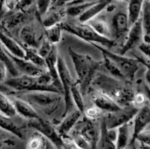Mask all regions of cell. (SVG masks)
Instances as JSON below:
<instances>
[{"mask_svg":"<svg viewBox=\"0 0 150 149\" xmlns=\"http://www.w3.org/2000/svg\"><path fill=\"white\" fill-rule=\"evenodd\" d=\"M71 1H73V0H57L54 4L56 6V7H61V6H63V5H66L67 3H69Z\"/></svg>","mask_w":150,"mask_h":149,"instance_id":"cell-49","label":"cell"},{"mask_svg":"<svg viewBox=\"0 0 150 149\" xmlns=\"http://www.w3.org/2000/svg\"><path fill=\"white\" fill-rule=\"evenodd\" d=\"M53 0H36L37 10L40 16H44L52 4Z\"/></svg>","mask_w":150,"mask_h":149,"instance_id":"cell-40","label":"cell"},{"mask_svg":"<svg viewBox=\"0 0 150 149\" xmlns=\"http://www.w3.org/2000/svg\"><path fill=\"white\" fill-rule=\"evenodd\" d=\"M45 137L38 132L30 138L26 144V149H45Z\"/></svg>","mask_w":150,"mask_h":149,"instance_id":"cell-36","label":"cell"},{"mask_svg":"<svg viewBox=\"0 0 150 149\" xmlns=\"http://www.w3.org/2000/svg\"><path fill=\"white\" fill-rule=\"evenodd\" d=\"M58 72L59 76L60 81H61L62 85L63 88V94L64 98V112L63 113V117L65 116L69 112L71 111L73 108V99L71 97V93H70V88L74 82L71 77L70 71L68 70L65 61L62 57L59 56L58 59Z\"/></svg>","mask_w":150,"mask_h":149,"instance_id":"cell-8","label":"cell"},{"mask_svg":"<svg viewBox=\"0 0 150 149\" xmlns=\"http://www.w3.org/2000/svg\"><path fill=\"white\" fill-rule=\"evenodd\" d=\"M130 147H131L132 149H137L136 148V145H135V144H134V145H130Z\"/></svg>","mask_w":150,"mask_h":149,"instance_id":"cell-57","label":"cell"},{"mask_svg":"<svg viewBox=\"0 0 150 149\" xmlns=\"http://www.w3.org/2000/svg\"><path fill=\"white\" fill-rule=\"evenodd\" d=\"M75 127V131L81 134L89 142L92 149H98L100 135L92 120L85 118L80 123L78 122Z\"/></svg>","mask_w":150,"mask_h":149,"instance_id":"cell-11","label":"cell"},{"mask_svg":"<svg viewBox=\"0 0 150 149\" xmlns=\"http://www.w3.org/2000/svg\"><path fill=\"white\" fill-rule=\"evenodd\" d=\"M86 24L89 25L97 33L100 35L101 36L105 37V38H110L111 36V32L108 28L107 23L102 19L100 18H94L91 19Z\"/></svg>","mask_w":150,"mask_h":149,"instance_id":"cell-29","label":"cell"},{"mask_svg":"<svg viewBox=\"0 0 150 149\" xmlns=\"http://www.w3.org/2000/svg\"><path fill=\"white\" fill-rule=\"evenodd\" d=\"M0 128L16 135L20 139L23 138V133L20 128L10 119V118H7L1 114H0Z\"/></svg>","mask_w":150,"mask_h":149,"instance_id":"cell-30","label":"cell"},{"mask_svg":"<svg viewBox=\"0 0 150 149\" xmlns=\"http://www.w3.org/2000/svg\"><path fill=\"white\" fill-rule=\"evenodd\" d=\"M117 1H125V2H128L129 0H117Z\"/></svg>","mask_w":150,"mask_h":149,"instance_id":"cell-58","label":"cell"},{"mask_svg":"<svg viewBox=\"0 0 150 149\" xmlns=\"http://www.w3.org/2000/svg\"><path fill=\"white\" fill-rule=\"evenodd\" d=\"M3 145H4V143L1 142V141H0V148H2Z\"/></svg>","mask_w":150,"mask_h":149,"instance_id":"cell-56","label":"cell"},{"mask_svg":"<svg viewBox=\"0 0 150 149\" xmlns=\"http://www.w3.org/2000/svg\"></svg>","mask_w":150,"mask_h":149,"instance_id":"cell-61","label":"cell"},{"mask_svg":"<svg viewBox=\"0 0 150 149\" xmlns=\"http://www.w3.org/2000/svg\"><path fill=\"white\" fill-rule=\"evenodd\" d=\"M144 88L145 95H146V98H147L148 101H149L150 104V88L149 87V85L146 83H144Z\"/></svg>","mask_w":150,"mask_h":149,"instance_id":"cell-50","label":"cell"},{"mask_svg":"<svg viewBox=\"0 0 150 149\" xmlns=\"http://www.w3.org/2000/svg\"><path fill=\"white\" fill-rule=\"evenodd\" d=\"M74 142L76 143V145L82 149H92L90 144L89 143L87 140L82 136L79 132L74 131L73 133V137H72Z\"/></svg>","mask_w":150,"mask_h":149,"instance_id":"cell-39","label":"cell"},{"mask_svg":"<svg viewBox=\"0 0 150 149\" xmlns=\"http://www.w3.org/2000/svg\"><path fill=\"white\" fill-rule=\"evenodd\" d=\"M4 85L17 91H53V92L62 93L54 85H42L38 81V76H29L26 75H21V76H13L12 78L7 79L4 82Z\"/></svg>","mask_w":150,"mask_h":149,"instance_id":"cell-5","label":"cell"},{"mask_svg":"<svg viewBox=\"0 0 150 149\" xmlns=\"http://www.w3.org/2000/svg\"><path fill=\"white\" fill-rule=\"evenodd\" d=\"M20 38L24 45L36 48L39 47V44L36 39V34L32 26H23L20 32Z\"/></svg>","mask_w":150,"mask_h":149,"instance_id":"cell-25","label":"cell"},{"mask_svg":"<svg viewBox=\"0 0 150 149\" xmlns=\"http://www.w3.org/2000/svg\"><path fill=\"white\" fill-rule=\"evenodd\" d=\"M103 55L104 66H105V69L111 73V76L117 79H120V80H127L122 72L117 67V65L114 62L111 61L107 56L104 55V54H103Z\"/></svg>","mask_w":150,"mask_h":149,"instance_id":"cell-33","label":"cell"},{"mask_svg":"<svg viewBox=\"0 0 150 149\" xmlns=\"http://www.w3.org/2000/svg\"><path fill=\"white\" fill-rule=\"evenodd\" d=\"M0 60L4 62V64L7 66V69H8V72L12 75L13 76H17L19 75L18 71L16 69V66H15L14 63L12 61L10 57H9L8 54H7L5 51V48L3 46L2 43L0 41Z\"/></svg>","mask_w":150,"mask_h":149,"instance_id":"cell-34","label":"cell"},{"mask_svg":"<svg viewBox=\"0 0 150 149\" xmlns=\"http://www.w3.org/2000/svg\"><path fill=\"white\" fill-rule=\"evenodd\" d=\"M150 123V106L145 104L139 109V112L136 115L133 122V132L130 142V145H134L138 135L143 132L146 126Z\"/></svg>","mask_w":150,"mask_h":149,"instance_id":"cell-12","label":"cell"},{"mask_svg":"<svg viewBox=\"0 0 150 149\" xmlns=\"http://www.w3.org/2000/svg\"><path fill=\"white\" fill-rule=\"evenodd\" d=\"M92 101L94 104L100 109L103 112H106L108 113L117 112L122 108L110 96L100 90L95 91L92 95Z\"/></svg>","mask_w":150,"mask_h":149,"instance_id":"cell-14","label":"cell"},{"mask_svg":"<svg viewBox=\"0 0 150 149\" xmlns=\"http://www.w3.org/2000/svg\"><path fill=\"white\" fill-rule=\"evenodd\" d=\"M140 51L143 53L144 55H146L147 57V58L149 59V61L150 63V43H146L143 41L142 43L140 44V46H139Z\"/></svg>","mask_w":150,"mask_h":149,"instance_id":"cell-47","label":"cell"},{"mask_svg":"<svg viewBox=\"0 0 150 149\" xmlns=\"http://www.w3.org/2000/svg\"><path fill=\"white\" fill-rule=\"evenodd\" d=\"M142 14L144 41L150 43V0H145Z\"/></svg>","mask_w":150,"mask_h":149,"instance_id":"cell-23","label":"cell"},{"mask_svg":"<svg viewBox=\"0 0 150 149\" xmlns=\"http://www.w3.org/2000/svg\"><path fill=\"white\" fill-rule=\"evenodd\" d=\"M82 115V113L77 110L70 111L64 116V119L59 126L57 131L62 137L67 136L69 132L76 126Z\"/></svg>","mask_w":150,"mask_h":149,"instance_id":"cell-17","label":"cell"},{"mask_svg":"<svg viewBox=\"0 0 150 149\" xmlns=\"http://www.w3.org/2000/svg\"><path fill=\"white\" fill-rule=\"evenodd\" d=\"M5 0H0V11L2 10L3 7H4V2Z\"/></svg>","mask_w":150,"mask_h":149,"instance_id":"cell-54","label":"cell"},{"mask_svg":"<svg viewBox=\"0 0 150 149\" xmlns=\"http://www.w3.org/2000/svg\"><path fill=\"white\" fill-rule=\"evenodd\" d=\"M21 46L25 51L24 59L29 60L31 63H34L35 65L42 68L46 69L45 59L39 54L38 50L36 48L24 45V44H21Z\"/></svg>","mask_w":150,"mask_h":149,"instance_id":"cell-22","label":"cell"},{"mask_svg":"<svg viewBox=\"0 0 150 149\" xmlns=\"http://www.w3.org/2000/svg\"><path fill=\"white\" fill-rule=\"evenodd\" d=\"M5 51L7 54H8L9 57H10L12 61L13 62L18 73H21V75H26V76L36 77V76H38L40 74H42L46 70V69L42 68L36 66V65L31 63L30 61L26 60V59L20 58V57L13 55L6 48Z\"/></svg>","mask_w":150,"mask_h":149,"instance_id":"cell-13","label":"cell"},{"mask_svg":"<svg viewBox=\"0 0 150 149\" xmlns=\"http://www.w3.org/2000/svg\"><path fill=\"white\" fill-rule=\"evenodd\" d=\"M59 56V55L57 47L54 44L51 52L45 58V65H46V69L50 73L51 76H52L54 85L56 88H58L63 94L62 85L59 76L58 66H57L58 65Z\"/></svg>","mask_w":150,"mask_h":149,"instance_id":"cell-15","label":"cell"},{"mask_svg":"<svg viewBox=\"0 0 150 149\" xmlns=\"http://www.w3.org/2000/svg\"><path fill=\"white\" fill-rule=\"evenodd\" d=\"M63 29L59 24L55 25L51 27L48 28L45 30L46 38L52 43L53 44H57L60 42L62 39V32Z\"/></svg>","mask_w":150,"mask_h":149,"instance_id":"cell-35","label":"cell"},{"mask_svg":"<svg viewBox=\"0 0 150 149\" xmlns=\"http://www.w3.org/2000/svg\"><path fill=\"white\" fill-rule=\"evenodd\" d=\"M8 72L7 66L4 62L0 60V84H2L7 80V74Z\"/></svg>","mask_w":150,"mask_h":149,"instance_id":"cell-46","label":"cell"},{"mask_svg":"<svg viewBox=\"0 0 150 149\" xmlns=\"http://www.w3.org/2000/svg\"><path fill=\"white\" fill-rule=\"evenodd\" d=\"M71 97L73 101L77 107V109L82 113H84V101H83V93L81 91L80 88L76 82H73L70 88Z\"/></svg>","mask_w":150,"mask_h":149,"instance_id":"cell-32","label":"cell"},{"mask_svg":"<svg viewBox=\"0 0 150 149\" xmlns=\"http://www.w3.org/2000/svg\"><path fill=\"white\" fill-rule=\"evenodd\" d=\"M92 46L96 47L98 49L102 52L103 54L107 56L112 62H114L117 67L120 69L127 81L133 82L135 79L136 73H137L139 68V64H141L136 59L129 58L125 57V55L115 54V53L110 51L107 48L101 46L100 45L97 43H91Z\"/></svg>","mask_w":150,"mask_h":149,"instance_id":"cell-6","label":"cell"},{"mask_svg":"<svg viewBox=\"0 0 150 149\" xmlns=\"http://www.w3.org/2000/svg\"><path fill=\"white\" fill-rule=\"evenodd\" d=\"M0 41L2 43L3 46L13 55L20 58H24L25 51L21 44L4 33L3 31L1 30V29H0Z\"/></svg>","mask_w":150,"mask_h":149,"instance_id":"cell-18","label":"cell"},{"mask_svg":"<svg viewBox=\"0 0 150 149\" xmlns=\"http://www.w3.org/2000/svg\"><path fill=\"white\" fill-rule=\"evenodd\" d=\"M136 140L142 144H150V130H144L138 135Z\"/></svg>","mask_w":150,"mask_h":149,"instance_id":"cell-44","label":"cell"},{"mask_svg":"<svg viewBox=\"0 0 150 149\" xmlns=\"http://www.w3.org/2000/svg\"><path fill=\"white\" fill-rule=\"evenodd\" d=\"M136 59L141 63V64L144 65L146 67V71L145 73V79H146V82L150 85V63L149 61L146 62L145 59L142 57H136Z\"/></svg>","mask_w":150,"mask_h":149,"instance_id":"cell-45","label":"cell"},{"mask_svg":"<svg viewBox=\"0 0 150 149\" xmlns=\"http://www.w3.org/2000/svg\"><path fill=\"white\" fill-rule=\"evenodd\" d=\"M130 27L128 15L123 12L117 13L112 19V31L114 35V41H117L128 32Z\"/></svg>","mask_w":150,"mask_h":149,"instance_id":"cell-16","label":"cell"},{"mask_svg":"<svg viewBox=\"0 0 150 149\" xmlns=\"http://www.w3.org/2000/svg\"><path fill=\"white\" fill-rule=\"evenodd\" d=\"M0 91L2 93H6L9 92L10 91V88H8L7 86H6L4 84H0Z\"/></svg>","mask_w":150,"mask_h":149,"instance_id":"cell-51","label":"cell"},{"mask_svg":"<svg viewBox=\"0 0 150 149\" xmlns=\"http://www.w3.org/2000/svg\"><path fill=\"white\" fill-rule=\"evenodd\" d=\"M60 26L65 32L73 34L78 38L90 43L100 44L101 46H104L107 48H111L115 44L116 41L101 36L86 23L74 24L69 22H62L60 23Z\"/></svg>","mask_w":150,"mask_h":149,"instance_id":"cell-2","label":"cell"},{"mask_svg":"<svg viewBox=\"0 0 150 149\" xmlns=\"http://www.w3.org/2000/svg\"><path fill=\"white\" fill-rule=\"evenodd\" d=\"M61 93L53 91H31L24 94L25 100L32 106L51 115L58 108L62 101Z\"/></svg>","mask_w":150,"mask_h":149,"instance_id":"cell-3","label":"cell"},{"mask_svg":"<svg viewBox=\"0 0 150 149\" xmlns=\"http://www.w3.org/2000/svg\"><path fill=\"white\" fill-rule=\"evenodd\" d=\"M114 82H111V79L108 78H105L100 79V82H97L96 84L100 88V91L110 96L122 107L130 105L133 101L135 96L134 91Z\"/></svg>","mask_w":150,"mask_h":149,"instance_id":"cell-4","label":"cell"},{"mask_svg":"<svg viewBox=\"0 0 150 149\" xmlns=\"http://www.w3.org/2000/svg\"><path fill=\"white\" fill-rule=\"evenodd\" d=\"M115 8H116L115 5H114V4H112L111 3V4H109L108 6H107L105 10H106V11L108 12V13H111V12L114 11V10H115Z\"/></svg>","mask_w":150,"mask_h":149,"instance_id":"cell-52","label":"cell"},{"mask_svg":"<svg viewBox=\"0 0 150 149\" xmlns=\"http://www.w3.org/2000/svg\"><path fill=\"white\" fill-rule=\"evenodd\" d=\"M146 99L147 98L145 94L142 93H135L133 104L138 108H141L146 104Z\"/></svg>","mask_w":150,"mask_h":149,"instance_id":"cell-42","label":"cell"},{"mask_svg":"<svg viewBox=\"0 0 150 149\" xmlns=\"http://www.w3.org/2000/svg\"><path fill=\"white\" fill-rule=\"evenodd\" d=\"M54 44H53L48 38L45 37V39L42 41V43H41L40 46L39 47V49H38V52L39 54L43 57L44 59L48 55L50 52H51V49H52L53 46H54Z\"/></svg>","mask_w":150,"mask_h":149,"instance_id":"cell-41","label":"cell"},{"mask_svg":"<svg viewBox=\"0 0 150 149\" xmlns=\"http://www.w3.org/2000/svg\"><path fill=\"white\" fill-rule=\"evenodd\" d=\"M29 126L36 129L39 133L46 139H48L57 149L63 148L62 137L59 134L58 131L56 130L53 125L48 120L41 118L30 120Z\"/></svg>","mask_w":150,"mask_h":149,"instance_id":"cell-7","label":"cell"},{"mask_svg":"<svg viewBox=\"0 0 150 149\" xmlns=\"http://www.w3.org/2000/svg\"><path fill=\"white\" fill-rule=\"evenodd\" d=\"M63 15L58 10H50L48 11L44 16L42 20V24L45 29L51 27L55 25L59 24L62 22Z\"/></svg>","mask_w":150,"mask_h":149,"instance_id":"cell-31","label":"cell"},{"mask_svg":"<svg viewBox=\"0 0 150 149\" xmlns=\"http://www.w3.org/2000/svg\"><path fill=\"white\" fill-rule=\"evenodd\" d=\"M3 15H4V11H3V10H1V11H0V19L2 17Z\"/></svg>","mask_w":150,"mask_h":149,"instance_id":"cell-55","label":"cell"},{"mask_svg":"<svg viewBox=\"0 0 150 149\" xmlns=\"http://www.w3.org/2000/svg\"><path fill=\"white\" fill-rule=\"evenodd\" d=\"M18 0H5L4 2V6L9 11H13L16 10L17 7Z\"/></svg>","mask_w":150,"mask_h":149,"instance_id":"cell-48","label":"cell"},{"mask_svg":"<svg viewBox=\"0 0 150 149\" xmlns=\"http://www.w3.org/2000/svg\"><path fill=\"white\" fill-rule=\"evenodd\" d=\"M143 41L144 30L142 26V19L141 17L136 23L130 26L127 39L120 50V54L125 55L127 51L139 47Z\"/></svg>","mask_w":150,"mask_h":149,"instance_id":"cell-10","label":"cell"},{"mask_svg":"<svg viewBox=\"0 0 150 149\" xmlns=\"http://www.w3.org/2000/svg\"><path fill=\"white\" fill-rule=\"evenodd\" d=\"M118 135L116 141L117 149H125L127 145H130V129H129V123L122 125L117 128Z\"/></svg>","mask_w":150,"mask_h":149,"instance_id":"cell-27","label":"cell"},{"mask_svg":"<svg viewBox=\"0 0 150 149\" xmlns=\"http://www.w3.org/2000/svg\"><path fill=\"white\" fill-rule=\"evenodd\" d=\"M140 149H150V144L140 143Z\"/></svg>","mask_w":150,"mask_h":149,"instance_id":"cell-53","label":"cell"},{"mask_svg":"<svg viewBox=\"0 0 150 149\" xmlns=\"http://www.w3.org/2000/svg\"><path fill=\"white\" fill-rule=\"evenodd\" d=\"M125 149H132V148H131V147H130V148H125Z\"/></svg>","mask_w":150,"mask_h":149,"instance_id":"cell-60","label":"cell"},{"mask_svg":"<svg viewBox=\"0 0 150 149\" xmlns=\"http://www.w3.org/2000/svg\"><path fill=\"white\" fill-rule=\"evenodd\" d=\"M26 19H27V14H26V11L18 10L17 12L12 13L10 16L7 17L6 23L9 28H13L23 23Z\"/></svg>","mask_w":150,"mask_h":149,"instance_id":"cell-37","label":"cell"},{"mask_svg":"<svg viewBox=\"0 0 150 149\" xmlns=\"http://www.w3.org/2000/svg\"><path fill=\"white\" fill-rule=\"evenodd\" d=\"M111 3V0H97L93 4L82 14L79 19L80 23H86L91 19L96 18L101 12L106 8L107 6Z\"/></svg>","mask_w":150,"mask_h":149,"instance_id":"cell-20","label":"cell"},{"mask_svg":"<svg viewBox=\"0 0 150 149\" xmlns=\"http://www.w3.org/2000/svg\"><path fill=\"white\" fill-rule=\"evenodd\" d=\"M35 2H36V0H18L16 10L26 11Z\"/></svg>","mask_w":150,"mask_h":149,"instance_id":"cell-43","label":"cell"},{"mask_svg":"<svg viewBox=\"0 0 150 149\" xmlns=\"http://www.w3.org/2000/svg\"><path fill=\"white\" fill-rule=\"evenodd\" d=\"M12 101L14 104L17 114L20 115L23 118L29 119L30 120L40 117L33 106L31 105L26 100L13 98Z\"/></svg>","mask_w":150,"mask_h":149,"instance_id":"cell-19","label":"cell"},{"mask_svg":"<svg viewBox=\"0 0 150 149\" xmlns=\"http://www.w3.org/2000/svg\"><path fill=\"white\" fill-rule=\"evenodd\" d=\"M68 53L71 57L77 75L76 83L83 95L89 89V85L92 83L95 73L100 66L101 63L95 61L89 56L79 54L71 47L68 48Z\"/></svg>","mask_w":150,"mask_h":149,"instance_id":"cell-1","label":"cell"},{"mask_svg":"<svg viewBox=\"0 0 150 149\" xmlns=\"http://www.w3.org/2000/svg\"><path fill=\"white\" fill-rule=\"evenodd\" d=\"M145 0H129L128 15L130 25L132 26L141 18Z\"/></svg>","mask_w":150,"mask_h":149,"instance_id":"cell-21","label":"cell"},{"mask_svg":"<svg viewBox=\"0 0 150 149\" xmlns=\"http://www.w3.org/2000/svg\"><path fill=\"white\" fill-rule=\"evenodd\" d=\"M0 114L7 118H13L17 115L13 101L0 91Z\"/></svg>","mask_w":150,"mask_h":149,"instance_id":"cell-26","label":"cell"},{"mask_svg":"<svg viewBox=\"0 0 150 149\" xmlns=\"http://www.w3.org/2000/svg\"><path fill=\"white\" fill-rule=\"evenodd\" d=\"M95 1H84L83 2L79 3V4H70L67 5V8L66 9L65 13L70 17H80L82 14L86 11L92 4L95 3Z\"/></svg>","mask_w":150,"mask_h":149,"instance_id":"cell-28","label":"cell"},{"mask_svg":"<svg viewBox=\"0 0 150 149\" xmlns=\"http://www.w3.org/2000/svg\"><path fill=\"white\" fill-rule=\"evenodd\" d=\"M139 109L134 105H128L122 107L120 110L108 113L105 118L108 129H117L122 125L129 123L134 119Z\"/></svg>","mask_w":150,"mask_h":149,"instance_id":"cell-9","label":"cell"},{"mask_svg":"<svg viewBox=\"0 0 150 149\" xmlns=\"http://www.w3.org/2000/svg\"><path fill=\"white\" fill-rule=\"evenodd\" d=\"M83 113H84L86 118L92 121V120H96L99 119L102 115L103 111L95 105L86 109V110H84Z\"/></svg>","mask_w":150,"mask_h":149,"instance_id":"cell-38","label":"cell"},{"mask_svg":"<svg viewBox=\"0 0 150 149\" xmlns=\"http://www.w3.org/2000/svg\"><path fill=\"white\" fill-rule=\"evenodd\" d=\"M98 144L100 149H117L116 143L114 142L108 135V127L105 118L103 119L101 123L100 134Z\"/></svg>","mask_w":150,"mask_h":149,"instance_id":"cell-24","label":"cell"},{"mask_svg":"<svg viewBox=\"0 0 150 149\" xmlns=\"http://www.w3.org/2000/svg\"><path fill=\"white\" fill-rule=\"evenodd\" d=\"M76 149H82V148H80V147H79V146H78V145H77V147H76Z\"/></svg>","mask_w":150,"mask_h":149,"instance_id":"cell-59","label":"cell"}]
</instances>
